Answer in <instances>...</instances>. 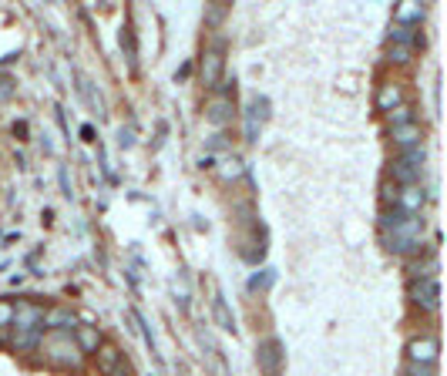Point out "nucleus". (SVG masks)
<instances>
[{
    "label": "nucleus",
    "instance_id": "nucleus-1",
    "mask_svg": "<svg viewBox=\"0 0 447 376\" xmlns=\"http://www.w3.org/2000/svg\"><path fill=\"white\" fill-rule=\"evenodd\" d=\"M384 232V245L393 256H421L424 252V219L421 215H404Z\"/></svg>",
    "mask_w": 447,
    "mask_h": 376
},
{
    "label": "nucleus",
    "instance_id": "nucleus-2",
    "mask_svg": "<svg viewBox=\"0 0 447 376\" xmlns=\"http://www.w3.org/2000/svg\"><path fill=\"white\" fill-rule=\"evenodd\" d=\"M40 353L58 370H81V359H84L71 333H47L40 339Z\"/></svg>",
    "mask_w": 447,
    "mask_h": 376
},
{
    "label": "nucleus",
    "instance_id": "nucleus-3",
    "mask_svg": "<svg viewBox=\"0 0 447 376\" xmlns=\"http://www.w3.org/2000/svg\"><path fill=\"white\" fill-rule=\"evenodd\" d=\"M222 71H226V40L219 38L202 51V84L215 91L222 84Z\"/></svg>",
    "mask_w": 447,
    "mask_h": 376
},
{
    "label": "nucleus",
    "instance_id": "nucleus-4",
    "mask_svg": "<svg viewBox=\"0 0 447 376\" xmlns=\"http://www.w3.org/2000/svg\"><path fill=\"white\" fill-rule=\"evenodd\" d=\"M407 296L417 309H428V313L441 309V285H437V279H410Z\"/></svg>",
    "mask_w": 447,
    "mask_h": 376
},
{
    "label": "nucleus",
    "instance_id": "nucleus-5",
    "mask_svg": "<svg viewBox=\"0 0 447 376\" xmlns=\"http://www.w3.org/2000/svg\"><path fill=\"white\" fill-rule=\"evenodd\" d=\"M44 306L34 299H14V329L17 333H34V329H44Z\"/></svg>",
    "mask_w": 447,
    "mask_h": 376
},
{
    "label": "nucleus",
    "instance_id": "nucleus-6",
    "mask_svg": "<svg viewBox=\"0 0 447 376\" xmlns=\"http://www.w3.org/2000/svg\"><path fill=\"white\" fill-rule=\"evenodd\" d=\"M256 359H259V370L266 376H279L283 373V359H286V353H283V343L276 336L262 339L259 346H256Z\"/></svg>",
    "mask_w": 447,
    "mask_h": 376
},
{
    "label": "nucleus",
    "instance_id": "nucleus-7",
    "mask_svg": "<svg viewBox=\"0 0 447 376\" xmlns=\"http://www.w3.org/2000/svg\"><path fill=\"white\" fill-rule=\"evenodd\" d=\"M437 353H441V343H437V336H430V333L414 336L407 343V363H417V366H434Z\"/></svg>",
    "mask_w": 447,
    "mask_h": 376
},
{
    "label": "nucleus",
    "instance_id": "nucleus-8",
    "mask_svg": "<svg viewBox=\"0 0 447 376\" xmlns=\"http://www.w3.org/2000/svg\"><path fill=\"white\" fill-rule=\"evenodd\" d=\"M390 182L397 188H404V185H421V175H424V165H417V162H410L407 155H397L393 162H390Z\"/></svg>",
    "mask_w": 447,
    "mask_h": 376
},
{
    "label": "nucleus",
    "instance_id": "nucleus-9",
    "mask_svg": "<svg viewBox=\"0 0 447 376\" xmlns=\"http://www.w3.org/2000/svg\"><path fill=\"white\" fill-rule=\"evenodd\" d=\"M47 333H71L74 326H78V316H74V309H68V306H44V322H40Z\"/></svg>",
    "mask_w": 447,
    "mask_h": 376
},
{
    "label": "nucleus",
    "instance_id": "nucleus-10",
    "mask_svg": "<svg viewBox=\"0 0 447 376\" xmlns=\"http://www.w3.org/2000/svg\"><path fill=\"white\" fill-rule=\"evenodd\" d=\"M428 205V191L421 185H404L397 188V208L404 212V215H421Z\"/></svg>",
    "mask_w": 447,
    "mask_h": 376
},
{
    "label": "nucleus",
    "instance_id": "nucleus-11",
    "mask_svg": "<svg viewBox=\"0 0 447 376\" xmlns=\"http://www.w3.org/2000/svg\"><path fill=\"white\" fill-rule=\"evenodd\" d=\"M377 111H384V114H390L393 108H400L404 104V84L400 81H384L380 88H377Z\"/></svg>",
    "mask_w": 447,
    "mask_h": 376
},
{
    "label": "nucleus",
    "instance_id": "nucleus-12",
    "mask_svg": "<svg viewBox=\"0 0 447 376\" xmlns=\"http://www.w3.org/2000/svg\"><path fill=\"white\" fill-rule=\"evenodd\" d=\"M390 141H393V145H397L400 151L421 148V141H424V128H421L417 121H410V125H400V128H390Z\"/></svg>",
    "mask_w": 447,
    "mask_h": 376
},
{
    "label": "nucleus",
    "instance_id": "nucleus-13",
    "mask_svg": "<svg viewBox=\"0 0 447 376\" xmlns=\"http://www.w3.org/2000/svg\"><path fill=\"white\" fill-rule=\"evenodd\" d=\"M125 359V353L118 350L115 343H101L97 346V353H95V363H97V373L101 376H111L118 370V363Z\"/></svg>",
    "mask_w": 447,
    "mask_h": 376
},
{
    "label": "nucleus",
    "instance_id": "nucleus-14",
    "mask_svg": "<svg viewBox=\"0 0 447 376\" xmlns=\"http://www.w3.org/2000/svg\"><path fill=\"white\" fill-rule=\"evenodd\" d=\"M233 114H235L233 97H222V94L205 108V118H209V125H215V128H226V125L233 121Z\"/></svg>",
    "mask_w": 447,
    "mask_h": 376
},
{
    "label": "nucleus",
    "instance_id": "nucleus-15",
    "mask_svg": "<svg viewBox=\"0 0 447 376\" xmlns=\"http://www.w3.org/2000/svg\"><path fill=\"white\" fill-rule=\"evenodd\" d=\"M71 336H74V343H78L81 357H95L97 346L104 343V339H101V329H97V326H78V329H74Z\"/></svg>",
    "mask_w": 447,
    "mask_h": 376
},
{
    "label": "nucleus",
    "instance_id": "nucleus-16",
    "mask_svg": "<svg viewBox=\"0 0 447 376\" xmlns=\"http://www.w3.org/2000/svg\"><path fill=\"white\" fill-rule=\"evenodd\" d=\"M212 320L219 329L235 333V316H233V309H229V302H226V296H222V289H215V296H212Z\"/></svg>",
    "mask_w": 447,
    "mask_h": 376
},
{
    "label": "nucleus",
    "instance_id": "nucleus-17",
    "mask_svg": "<svg viewBox=\"0 0 447 376\" xmlns=\"http://www.w3.org/2000/svg\"><path fill=\"white\" fill-rule=\"evenodd\" d=\"M118 44H121V54H125V61H128V71H132V75H138V40H135L132 24H125V27H121Z\"/></svg>",
    "mask_w": 447,
    "mask_h": 376
},
{
    "label": "nucleus",
    "instance_id": "nucleus-18",
    "mask_svg": "<svg viewBox=\"0 0 447 376\" xmlns=\"http://www.w3.org/2000/svg\"><path fill=\"white\" fill-rule=\"evenodd\" d=\"M390 44H397V47H417V44H424V38L417 34V27H407V24H397L393 20V27H390Z\"/></svg>",
    "mask_w": 447,
    "mask_h": 376
},
{
    "label": "nucleus",
    "instance_id": "nucleus-19",
    "mask_svg": "<svg viewBox=\"0 0 447 376\" xmlns=\"http://www.w3.org/2000/svg\"><path fill=\"white\" fill-rule=\"evenodd\" d=\"M40 339H44V329H34V333H17L14 329L10 350L14 353H34V350H40Z\"/></svg>",
    "mask_w": 447,
    "mask_h": 376
},
{
    "label": "nucleus",
    "instance_id": "nucleus-20",
    "mask_svg": "<svg viewBox=\"0 0 447 376\" xmlns=\"http://www.w3.org/2000/svg\"><path fill=\"white\" fill-rule=\"evenodd\" d=\"M407 272H410V279H434V272H437V256L428 252L424 259H414Z\"/></svg>",
    "mask_w": 447,
    "mask_h": 376
},
{
    "label": "nucleus",
    "instance_id": "nucleus-21",
    "mask_svg": "<svg viewBox=\"0 0 447 376\" xmlns=\"http://www.w3.org/2000/svg\"><path fill=\"white\" fill-rule=\"evenodd\" d=\"M78 91L84 94V97H88V104L95 108L97 118H104V114H108V111H104V101H101V94L95 91V84H91V81H88L84 75H78Z\"/></svg>",
    "mask_w": 447,
    "mask_h": 376
},
{
    "label": "nucleus",
    "instance_id": "nucleus-22",
    "mask_svg": "<svg viewBox=\"0 0 447 376\" xmlns=\"http://www.w3.org/2000/svg\"><path fill=\"white\" fill-rule=\"evenodd\" d=\"M384 118H387L390 128H400V125H410V121H414V108H410V104H400V108H393V111L384 114Z\"/></svg>",
    "mask_w": 447,
    "mask_h": 376
},
{
    "label": "nucleus",
    "instance_id": "nucleus-23",
    "mask_svg": "<svg viewBox=\"0 0 447 376\" xmlns=\"http://www.w3.org/2000/svg\"><path fill=\"white\" fill-rule=\"evenodd\" d=\"M229 10H233V3H222V0H219V3H212V7L205 10V24H209V27H219L222 20L229 17Z\"/></svg>",
    "mask_w": 447,
    "mask_h": 376
},
{
    "label": "nucleus",
    "instance_id": "nucleus-24",
    "mask_svg": "<svg viewBox=\"0 0 447 376\" xmlns=\"http://www.w3.org/2000/svg\"><path fill=\"white\" fill-rule=\"evenodd\" d=\"M259 128H262V121L253 114V108H246V141H249V145L259 141Z\"/></svg>",
    "mask_w": 447,
    "mask_h": 376
},
{
    "label": "nucleus",
    "instance_id": "nucleus-25",
    "mask_svg": "<svg viewBox=\"0 0 447 376\" xmlns=\"http://www.w3.org/2000/svg\"><path fill=\"white\" fill-rule=\"evenodd\" d=\"M387 61L390 64H410V61H414V51H410V47H397V44H390Z\"/></svg>",
    "mask_w": 447,
    "mask_h": 376
},
{
    "label": "nucleus",
    "instance_id": "nucleus-26",
    "mask_svg": "<svg viewBox=\"0 0 447 376\" xmlns=\"http://www.w3.org/2000/svg\"><path fill=\"white\" fill-rule=\"evenodd\" d=\"M421 20H424V7H404V10H400V17H397V24L414 27V24H421Z\"/></svg>",
    "mask_w": 447,
    "mask_h": 376
},
{
    "label": "nucleus",
    "instance_id": "nucleus-27",
    "mask_svg": "<svg viewBox=\"0 0 447 376\" xmlns=\"http://www.w3.org/2000/svg\"><path fill=\"white\" fill-rule=\"evenodd\" d=\"M272 279H276V272H272V269H262V272H256L253 279H249V289H269L272 285Z\"/></svg>",
    "mask_w": 447,
    "mask_h": 376
},
{
    "label": "nucleus",
    "instance_id": "nucleus-28",
    "mask_svg": "<svg viewBox=\"0 0 447 376\" xmlns=\"http://www.w3.org/2000/svg\"><path fill=\"white\" fill-rule=\"evenodd\" d=\"M380 205L397 208V185H393V182H384V188H380Z\"/></svg>",
    "mask_w": 447,
    "mask_h": 376
},
{
    "label": "nucleus",
    "instance_id": "nucleus-29",
    "mask_svg": "<svg viewBox=\"0 0 447 376\" xmlns=\"http://www.w3.org/2000/svg\"><path fill=\"white\" fill-rule=\"evenodd\" d=\"M14 322V299H0V329H10Z\"/></svg>",
    "mask_w": 447,
    "mask_h": 376
},
{
    "label": "nucleus",
    "instance_id": "nucleus-30",
    "mask_svg": "<svg viewBox=\"0 0 447 376\" xmlns=\"http://www.w3.org/2000/svg\"><path fill=\"white\" fill-rule=\"evenodd\" d=\"M242 162H239V158H229V162H226V169H222V178H229V182H233V178H239V175H242Z\"/></svg>",
    "mask_w": 447,
    "mask_h": 376
},
{
    "label": "nucleus",
    "instance_id": "nucleus-31",
    "mask_svg": "<svg viewBox=\"0 0 447 376\" xmlns=\"http://www.w3.org/2000/svg\"><path fill=\"white\" fill-rule=\"evenodd\" d=\"M404 376H437L434 366H417V363H407L404 366Z\"/></svg>",
    "mask_w": 447,
    "mask_h": 376
},
{
    "label": "nucleus",
    "instance_id": "nucleus-32",
    "mask_svg": "<svg viewBox=\"0 0 447 376\" xmlns=\"http://www.w3.org/2000/svg\"><path fill=\"white\" fill-rule=\"evenodd\" d=\"M58 182H61V195H64V198L71 202V198H74V188H71V182H68V169H61V171H58Z\"/></svg>",
    "mask_w": 447,
    "mask_h": 376
},
{
    "label": "nucleus",
    "instance_id": "nucleus-33",
    "mask_svg": "<svg viewBox=\"0 0 447 376\" xmlns=\"http://www.w3.org/2000/svg\"><path fill=\"white\" fill-rule=\"evenodd\" d=\"M118 145L121 148H132L135 145V128H118Z\"/></svg>",
    "mask_w": 447,
    "mask_h": 376
},
{
    "label": "nucleus",
    "instance_id": "nucleus-34",
    "mask_svg": "<svg viewBox=\"0 0 447 376\" xmlns=\"http://www.w3.org/2000/svg\"><path fill=\"white\" fill-rule=\"evenodd\" d=\"M10 94H14V77L0 75V101H7Z\"/></svg>",
    "mask_w": 447,
    "mask_h": 376
},
{
    "label": "nucleus",
    "instance_id": "nucleus-35",
    "mask_svg": "<svg viewBox=\"0 0 447 376\" xmlns=\"http://www.w3.org/2000/svg\"><path fill=\"white\" fill-rule=\"evenodd\" d=\"M205 148H209V151H219V148H226V134H222V132H215L212 138H209V141H205Z\"/></svg>",
    "mask_w": 447,
    "mask_h": 376
},
{
    "label": "nucleus",
    "instance_id": "nucleus-36",
    "mask_svg": "<svg viewBox=\"0 0 447 376\" xmlns=\"http://www.w3.org/2000/svg\"><path fill=\"white\" fill-rule=\"evenodd\" d=\"M54 114H58V125H61V132H64V134H71V128H68V114H64V108H61V104H58V108H54Z\"/></svg>",
    "mask_w": 447,
    "mask_h": 376
},
{
    "label": "nucleus",
    "instance_id": "nucleus-37",
    "mask_svg": "<svg viewBox=\"0 0 447 376\" xmlns=\"http://www.w3.org/2000/svg\"><path fill=\"white\" fill-rule=\"evenodd\" d=\"M212 359H215V376H229V370H226L222 357H219V353H212Z\"/></svg>",
    "mask_w": 447,
    "mask_h": 376
},
{
    "label": "nucleus",
    "instance_id": "nucleus-38",
    "mask_svg": "<svg viewBox=\"0 0 447 376\" xmlns=\"http://www.w3.org/2000/svg\"><path fill=\"white\" fill-rule=\"evenodd\" d=\"M81 138H84V141H97V138H95V128H91V125H84V128H81Z\"/></svg>",
    "mask_w": 447,
    "mask_h": 376
},
{
    "label": "nucleus",
    "instance_id": "nucleus-39",
    "mask_svg": "<svg viewBox=\"0 0 447 376\" xmlns=\"http://www.w3.org/2000/svg\"><path fill=\"white\" fill-rule=\"evenodd\" d=\"M14 134H17V138H27V121H17V125H14Z\"/></svg>",
    "mask_w": 447,
    "mask_h": 376
}]
</instances>
